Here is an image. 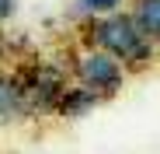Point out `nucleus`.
<instances>
[{"instance_id": "nucleus-1", "label": "nucleus", "mask_w": 160, "mask_h": 154, "mask_svg": "<svg viewBox=\"0 0 160 154\" xmlns=\"http://www.w3.org/2000/svg\"><path fill=\"white\" fill-rule=\"evenodd\" d=\"M84 49H101V53L115 56L129 74L146 70L160 56V46H153L139 32V25L132 21L129 11H115V14H104V18H87L84 21Z\"/></svg>"}, {"instance_id": "nucleus-2", "label": "nucleus", "mask_w": 160, "mask_h": 154, "mask_svg": "<svg viewBox=\"0 0 160 154\" xmlns=\"http://www.w3.org/2000/svg\"><path fill=\"white\" fill-rule=\"evenodd\" d=\"M73 77H77V84L91 88L94 95L112 98V95H118L122 84L129 81V70H125L115 56L101 53V49H80V53L73 56Z\"/></svg>"}, {"instance_id": "nucleus-3", "label": "nucleus", "mask_w": 160, "mask_h": 154, "mask_svg": "<svg viewBox=\"0 0 160 154\" xmlns=\"http://www.w3.org/2000/svg\"><path fill=\"white\" fill-rule=\"evenodd\" d=\"M21 77V91H24V102H28V116H52L59 105V95L66 88V77L49 67V63H32L18 70Z\"/></svg>"}, {"instance_id": "nucleus-4", "label": "nucleus", "mask_w": 160, "mask_h": 154, "mask_svg": "<svg viewBox=\"0 0 160 154\" xmlns=\"http://www.w3.org/2000/svg\"><path fill=\"white\" fill-rule=\"evenodd\" d=\"M28 119V102L21 91V77L18 70L0 67V123L4 126H18Z\"/></svg>"}, {"instance_id": "nucleus-5", "label": "nucleus", "mask_w": 160, "mask_h": 154, "mask_svg": "<svg viewBox=\"0 0 160 154\" xmlns=\"http://www.w3.org/2000/svg\"><path fill=\"white\" fill-rule=\"evenodd\" d=\"M101 95H94L91 88H84V84H66L63 88V95H59V105H56V116L59 119H84V116H91L98 105H101Z\"/></svg>"}, {"instance_id": "nucleus-6", "label": "nucleus", "mask_w": 160, "mask_h": 154, "mask_svg": "<svg viewBox=\"0 0 160 154\" xmlns=\"http://www.w3.org/2000/svg\"><path fill=\"white\" fill-rule=\"evenodd\" d=\"M129 14H132V21L139 25V32L153 46H160V0H132Z\"/></svg>"}, {"instance_id": "nucleus-7", "label": "nucleus", "mask_w": 160, "mask_h": 154, "mask_svg": "<svg viewBox=\"0 0 160 154\" xmlns=\"http://www.w3.org/2000/svg\"><path fill=\"white\" fill-rule=\"evenodd\" d=\"M125 0H73V14L77 18H104V14H115L122 11Z\"/></svg>"}, {"instance_id": "nucleus-8", "label": "nucleus", "mask_w": 160, "mask_h": 154, "mask_svg": "<svg viewBox=\"0 0 160 154\" xmlns=\"http://www.w3.org/2000/svg\"><path fill=\"white\" fill-rule=\"evenodd\" d=\"M18 14V0H0V21H11Z\"/></svg>"}]
</instances>
